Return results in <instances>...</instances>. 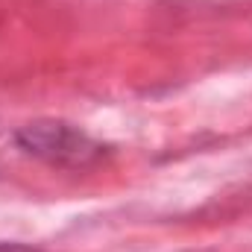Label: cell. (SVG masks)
<instances>
[{
  "mask_svg": "<svg viewBox=\"0 0 252 252\" xmlns=\"http://www.w3.org/2000/svg\"><path fill=\"white\" fill-rule=\"evenodd\" d=\"M0 252H41L38 247L30 244H15V241H0Z\"/></svg>",
  "mask_w": 252,
  "mask_h": 252,
  "instance_id": "obj_2",
  "label": "cell"
},
{
  "mask_svg": "<svg viewBox=\"0 0 252 252\" xmlns=\"http://www.w3.org/2000/svg\"><path fill=\"white\" fill-rule=\"evenodd\" d=\"M15 144L21 153L59 170H88L109 156V147L103 141H97L79 126L56 121V118L24 124L15 132Z\"/></svg>",
  "mask_w": 252,
  "mask_h": 252,
  "instance_id": "obj_1",
  "label": "cell"
}]
</instances>
